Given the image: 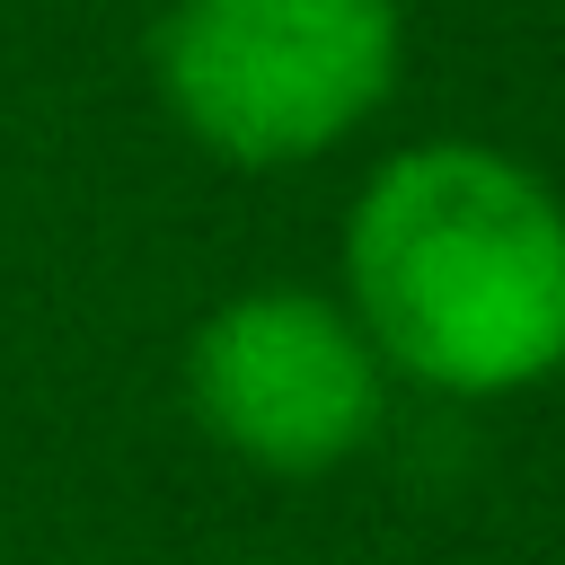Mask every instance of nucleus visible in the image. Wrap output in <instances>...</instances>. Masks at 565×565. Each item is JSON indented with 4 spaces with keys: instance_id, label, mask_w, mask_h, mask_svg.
Wrapping results in <instances>:
<instances>
[{
    "instance_id": "obj_1",
    "label": "nucleus",
    "mask_w": 565,
    "mask_h": 565,
    "mask_svg": "<svg viewBox=\"0 0 565 565\" xmlns=\"http://www.w3.org/2000/svg\"><path fill=\"white\" fill-rule=\"evenodd\" d=\"M335 300L388 380L459 406L530 397L565 371V194L503 141H406L344 203Z\"/></svg>"
},
{
    "instance_id": "obj_2",
    "label": "nucleus",
    "mask_w": 565,
    "mask_h": 565,
    "mask_svg": "<svg viewBox=\"0 0 565 565\" xmlns=\"http://www.w3.org/2000/svg\"><path fill=\"white\" fill-rule=\"evenodd\" d=\"M406 71L397 0H159L150 88L168 124L247 177L344 150Z\"/></svg>"
},
{
    "instance_id": "obj_3",
    "label": "nucleus",
    "mask_w": 565,
    "mask_h": 565,
    "mask_svg": "<svg viewBox=\"0 0 565 565\" xmlns=\"http://www.w3.org/2000/svg\"><path fill=\"white\" fill-rule=\"evenodd\" d=\"M185 406L212 450L265 477H327L388 424V362L362 318L309 282H247L185 335Z\"/></svg>"
}]
</instances>
